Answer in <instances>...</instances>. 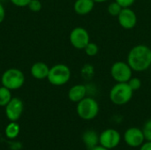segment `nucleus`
Masks as SVG:
<instances>
[{"label":"nucleus","mask_w":151,"mask_h":150,"mask_svg":"<svg viewBox=\"0 0 151 150\" xmlns=\"http://www.w3.org/2000/svg\"><path fill=\"white\" fill-rule=\"evenodd\" d=\"M95 4L94 0H76L73 4V10L76 14L85 16L93 11Z\"/></svg>","instance_id":"13"},{"label":"nucleus","mask_w":151,"mask_h":150,"mask_svg":"<svg viewBox=\"0 0 151 150\" xmlns=\"http://www.w3.org/2000/svg\"><path fill=\"white\" fill-rule=\"evenodd\" d=\"M84 52L87 56L88 57H95L98 54V51H99V48H98V45L95 42H90L85 48H84Z\"/></svg>","instance_id":"20"},{"label":"nucleus","mask_w":151,"mask_h":150,"mask_svg":"<svg viewBox=\"0 0 151 150\" xmlns=\"http://www.w3.org/2000/svg\"><path fill=\"white\" fill-rule=\"evenodd\" d=\"M118 4H119L122 8H129L131 7L136 0H115Z\"/></svg>","instance_id":"24"},{"label":"nucleus","mask_w":151,"mask_h":150,"mask_svg":"<svg viewBox=\"0 0 151 150\" xmlns=\"http://www.w3.org/2000/svg\"><path fill=\"white\" fill-rule=\"evenodd\" d=\"M99 103L91 96H86L81 101L77 103L76 106L77 115L79 118L86 121L95 119L99 113Z\"/></svg>","instance_id":"3"},{"label":"nucleus","mask_w":151,"mask_h":150,"mask_svg":"<svg viewBox=\"0 0 151 150\" xmlns=\"http://www.w3.org/2000/svg\"><path fill=\"white\" fill-rule=\"evenodd\" d=\"M4 18H5V10L4 5L0 3V24L4 21Z\"/></svg>","instance_id":"27"},{"label":"nucleus","mask_w":151,"mask_h":150,"mask_svg":"<svg viewBox=\"0 0 151 150\" xmlns=\"http://www.w3.org/2000/svg\"><path fill=\"white\" fill-rule=\"evenodd\" d=\"M23 110V102L18 97H13L5 106V115L10 121L16 122L21 117Z\"/></svg>","instance_id":"10"},{"label":"nucleus","mask_w":151,"mask_h":150,"mask_svg":"<svg viewBox=\"0 0 151 150\" xmlns=\"http://www.w3.org/2000/svg\"><path fill=\"white\" fill-rule=\"evenodd\" d=\"M107 1H109V0H94V2L96 4H102V3H105Z\"/></svg>","instance_id":"29"},{"label":"nucleus","mask_w":151,"mask_h":150,"mask_svg":"<svg viewBox=\"0 0 151 150\" xmlns=\"http://www.w3.org/2000/svg\"><path fill=\"white\" fill-rule=\"evenodd\" d=\"M19 126L14 121H11V123L8 124L7 126L5 127V135L9 139H14L19 135Z\"/></svg>","instance_id":"16"},{"label":"nucleus","mask_w":151,"mask_h":150,"mask_svg":"<svg viewBox=\"0 0 151 150\" xmlns=\"http://www.w3.org/2000/svg\"><path fill=\"white\" fill-rule=\"evenodd\" d=\"M25 82L24 73L17 68H10L4 72L1 77L2 86L10 90H17L20 88Z\"/></svg>","instance_id":"5"},{"label":"nucleus","mask_w":151,"mask_h":150,"mask_svg":"<svg viewBox=\"0 0 151 150\" xmlns=\"http://www.w3.org/2000/svg\"><path fill=\"white\" fill-rule=\"evenodd\" d=\"M127 84L130 86V88H132V90L134 92V91L139 90L142 88V80H141L140 78H138V77H132L127 81Z\"/></svg>","instance_id":"21"},{"label":"nucleus","mask_w":151,"mask_h":150,"mask_svg":"<svg viewBox=\"0 0 151 150\" xmlns=\"http://www.w3.org/2000/svg\"><path fill=\"white\" fill-rule=\"evenodd\" d=\"M91 150H110L108 149H106V148H104L103 146H101V145H97L96 147H95L94 149H92Z\"/></svg>","instance_id":"28"},{"label":"nucleus","mask_w":151,"mask_h":150,"mask_svg":"<svg viewBox=\"0 0 151 150\" xmlns=\"http://www.w3.org/2000/svg\"><path fill=\"white\" fill-rule=\"evenodd\" d=\"M71 70L65 64H57L50 68L47 77L49 82L53 86H63L66 84L71 79Z\"/></svg>","instance_id":"4"},{"label":"nucleus","mask_w":151,"mask_h":150,"mask_svg":"<svg viewBox=\"0 0 151 150\" xmlns=\"http://www.w3.org/2000/svg\"><path fill=\"white\" fill-rule=\"evenodd\" d=\"M133 95L134 91L127 82H116L109 93L111 102L117 106L126 105L132 100Z\"/></svg>","instance_id":"2"},{"label":"nucleus","mask_w":151,"mask_h":150,"mask_svg":"<svg viewBox=\"0 0 151 150\" xmlns=\"http://www.w3.org/2000/svg\"><path fill=\"white\" fill-rule=\"evenodd\" d=\"M142 132L146 141H151V118L147 120L142 127Z\"/></svg>","instance_id":"22"},{"label":"nucleus","mask_w":151,"mask_h":150,"mask_svg":"<svg viewBox=\"0 0 151 150\" xmlns=\"http://www.w3.org/2000/svg\"><path fill=\"white\" fill-rule=\"evenodd\" d=\"M127 62L134 72L147 71L151 66V49L144 44L134 46L127 54Z\"/></svg>","instance_id":"1"},{"label":"nucleus","mask_w":151,"mask_h":150,"mask_svg":"<svg viewBox=\"0 0 151 150\" xmlns=\"http://www.w3.org/2000/svg\"><path fill=\"white\" fill-rule=\"evenodd\" d=\"M27 7L29 8L30 11L34 12H37L42 10V3L40 2V0H31Z\"/></svg>","instance_id":"23"},{"label":"nucleus","mask_w":151,"mask_h":150,"mask_svg":"<svg viewBox=\"0 0 151 150\" xmlns=\"http://www.w3.org/2000/svg\"><path fill=\"white\" fill-rule=\"evenodd\" d=\"M81 75L85 80H91L95 76V67L91 64H85L81 69Z\"/></svg>","instance_id":"18"},{"label":"nucleus","mask_w":151,"mask_h":150,"mask_svg":"<svg viewBox=\"0 0 151 150\" xmlns=\"http://www.w3.org/2000/svg\"><path fill=\"white\" fill-rule=\"evenodd\" d=\"M124 141L130 148H140L146 141L142 129L138 127H130L126 130L123 136Z\"/></svg>","instance_id":"9"},{"label":"nucleus","mask_w":151,"mask_h":150,"mask_svg":"<svg viewBox=\"0 0 151 150\" xmlns=\"http://www.w3.org/2000/svg\"><path fill=\"white\" fill-rule=\"evenodd\" d=\"M122 9H123L122 6L119 4H118L116 1L110 3L109 5L107 6V11L112 17H118Z\"/></svg>","instance_id":"19"},{"label":"nucleus","mask_w":151,"mask_h":150,"mask_svg":"<svg viewBox=\"0 0 151 150\" xmlns=\"http://www.w3.org/2000/svg\"><path fill=\"white\" fill-rule=\"evenodd\" d=\"M88 87L83 84H76L68 91V98L73 103H79L87 96Z\"/></svg>","instance_id":"12"},{"label":"nucleus","mask_w":151,"mask_h":150,"mask_svg":"<svg viewBox=\"0 0 151 150\" xmlns=\"http://www.w3.org/2000/svg\"><path fill=\"white\" fill-rule=\"evenodd\" d=\"M69 40L73 48L77 50H84V48L90 42L89 33L82 27H76L71 31Z\"/></svg>","instance_id":"7"},{"label":"nucleus","mask_w":151,"mask_h":150,"mask_svg":"<svg viewBox=\"0 0 151 150\" xmlns=\"http://www.w3.org/2000/svg\"><path fill=\"white\" fill-rule=\"evenodd\" d=\"M133 72L127 62L124 61L113 63L110 69L111 76L116 82H127L133 77Z\"/></svg>","instance_id":"6"},{"label":"nucleus","mask_w":151,"mask_h":150,"mask_svg":"<svg viewBox=\"0 0 151 150\" xmlns=\"http://www.w3.org/2000/svg\"><path fill=\"white\" fill-rule=\"evenodd\" d=\"M139 149V150H151V141H145Z\"/></svg>","instance_id":"26"},{"label":"nucleus","mask_w":151,"mask_h":150,"mask_svg":"<svg viewBox=\"0 0 151 150\" xmlns=\"http://www.w3.org/2000/svg\"><path fill=\"white\" fill-rule=\"evenodd\" d=\"M82 141L88 149L91 150L99 145V135L94 130H88L82 134Z\"/></svg>","instance_id":"15"},{"label":"nucleus","mask_w":151,"mask_h":150,"mask_svg":"<svg viewBox=\"0 0 151 150\" xmlns=\"http://www.w3.org/2000/svg\"><path fill=\"white\" fill-rule=\"evenodd\" d=\"M121 141V134L119 132L113 128L104 130L99 134V145L111 150L117 148Z\"/></svg>","instance_id":"8"},{"label":"nucleus","mask_w":151,"mask_h":150,"mask_svg":"<svg viewBox=\"0 0 151 150\" xmlns=\"http://www.w3.org/2000/svg\"><path fill=\"white\" fill-rule=\"evenodd\" d=\"M12 4L18 7H26L28 5L31 0H10Z\"/></svg>","instance_id":"25"},{"label":"nucleus","mask_w":151,"mask_h":150,"mask_svg":"<svg viewBox=\"0 0 151 150\" xmlns=\"http://www.w3.org/2000/svg\"><path fill=\"white\" fill-rule=\"evenodd\" d=\"M12 98L11 90L4 86L0 87V107H5Z\"/></svg>","instance_id":"17"},{"label":"nucleus","mask_w":151,"mask_h":150,"mask_svg":"<svg viewBox=\"0 0 151 150\" xmlns=\"http://www.w3.org/2000/svg\"><path fill=\"white\" fill-rule=\"evenodd\" d=\"M118 21L121 27L129 30L133 29L137 24V15L134 10L129 8H123L119 14Z\"/></svg>","instance_id":"11"},{"label":"nucleus","mask_w":151,"mask_h":150,"mask_svg":"<svg viewBox=\"0 0 151 150\" xmlns=\"http://www.w3.org/2000/svg\"><path fill=\"white\" fill-rule=\"evenodd\" d=\"M50 72V67L47 64L43 62H36L32 65L30 68L31 75L36 80H44L47 79Z\"/></svg>","instance_id":"14"}]
</instances>
